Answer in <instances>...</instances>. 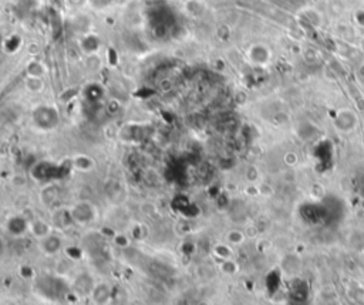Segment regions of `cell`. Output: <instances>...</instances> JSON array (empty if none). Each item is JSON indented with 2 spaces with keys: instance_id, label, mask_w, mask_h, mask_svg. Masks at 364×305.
Here are the masks:
<instances>
[{
  "instance_id": "7c38bea8",
  "label": "cell",
  "mask_w": 364,
  "mask_h": 305,
  "mask_svg": "<svg viewBox=\"0 0 364 305\" xmlns=\"http://www.w3.org/2000/svg\"><path fill=\"white\" fill-rule=\"evenodd\" d=\"M226 240H228V243L231 246H238V244H241L245 240V236H243L242 231L231 230L228 233V236H226Z\"/></svg>"
},
{
  "instance_id": "ba28073f",
  "label": "cell",
  "mask_w": 364,
  "mask_h": 305,
  "mask_svg": "<svg viewBox=\"0 0 364 305\" xmlns=\"http://www.w3.org/2000/svg\"><path fill=\"white\" fill-rule=\"evenodd\" d=\"M248 56H249V60H252L255 64L262 65L269 61V58H271V50L268 48V46H265V44H255V46L249 48Z\"/></svg>"
},
{
  "instance_id": "3957f363",
  "label": "cell",
  "mask_w": 364,
  "mask_h": 305,
  "mask_svg": "<svg viewBox=\"0 0 364 305\" xmlns=\"http://www.w3.org/2000/svg\"><path fill=\"white\" fill-rule=\"evenodd\" d=\"M4 233L13 239H21L30 234V219L24 214L14 213L4 220Z\"/></svg>"
},
{
  "instance_id": "277c9868",
  "label": "cell",
  "mask_w": 364,
  "mask_h": 305,
  "mask_svg": "<svg viewBox=\"0 0 364 305\" xmlns=\"http://www.w3.org/2000/svg\"><path fill=\"white\" fill-rule=\"evenodd\" d=\"M37 243L40 253L47 257H54L64 249V239L58 230H53L50 234H47L46 237L37 240Z\"/></svg>"
},
{
  "instance_id": "9c48e42d",
  "label": "cell",
  "mask_w": 364,
  "mask_h": 305,
  "mask_svg": "<svg viewBox=\"0 0 364 305\" xmlns=\"http://www.w3.org/2000/svg\"><path fill=\"white\" fill-rule=\"evenodd\" d=\"M356 124H357V118H356L355 112L349 111V110H343L339 112L336 118V127L340 131H352L355 130Z\"/></svg>"
},
{
  "instance_id": "4fadbf2b",
  "label": "cell",
  "mask_w": 364,
  "mask_h": 305,
  "mask_svg": "<svg viewBox=\"0 0 364 305\" xmlns=\"http://www.w3.org/2000/svg\"><path fill=\"white\" fill-rule=\"evenodd\" d=\"M215 253L218 254V257H221L222 260L231 259V254H232L229 246H226V244H218L216 249H215Z\"/></svg>"
},
{
  "instance_id": "5bb4252c",
  "label": "cell",
  "mask_w": 364,
  "mask_h": 305,
  "mask_svg": "<svg viewBox=\"0 0 364 305\" xmlns=\"http://www.w3.org/2000/svg\"><path fill=\"white\" fill-rule=\"evenodd\" d=\"M6 254H7V243L3 236H0V261L4 259Z\"/></svg>"
},
{
  "instance_id": "8992f818",
  "label": "cell",
  "mask_w": 364,
  "mask_h": 305,
  "mask_svg": "<svg viewBox=\"0 0 364 305\" xmlns=\"http://www.w3.org/2000/svg\"><path fill=\"white\" fill-rule=\"evenodd\" d=\"M50 222L53 224V227L58 231L67 230V229L74 226L68 207H60V209L54 210L50 216Z\"/></svg>"
},
{
  "instance_id": "5b68a950",
  "label": "cell",
  "mask_w": 364,
  "mask_h": 305,
  "mask_svg": "<svg viewBox=\"0 0 364 305\" xmlns=\"http://www.w3.org/2000/svg\"><path fill=\"white\" fill-rule=\"evenodd\" d=\"M90 298L94 305H108L112 298V288L108 283H95L90 293Z\"/></svg>"
},
{
  "instance_id": "30bf717a",
  "label": "cell",
  "mask_w": 364,
  "mask_h": 305,
  "mask_svg": "<svg viewBox=\"0 0 364 305\" xmlns=\"http://www.w3.org/2000/svg\"><path fill=\"white\" fill-rule=\"evenodd\" d=\"M73 167L78 172L87 173V172H91L95 167V162L93 157L87 156V155H77L73 157Z\"/></svg>"
},
{
  "instance_id": "8fae6325",
  "label": "cell",
  "mask_w": 364,
  "mask_h": 305,
  "mask_svg": "<svg viewBox=\"0 0 364 305\" xmlns=\"http://www.w3.org/2000/svg\"><path fill=\"white\" fill-rule=\"evenodd\" d=\"M26 87H27L28 91L31 93H40L43 90V81H41V77H30L26 80Z\"/></svg>"
},
{
  "instance_id": "52a82bcc",
  "label": "cell",
  "mask_w": 364,
  "mask_h": 305,
  "mask_svg": "<svg viewBox=\"0 0 364 305\" xmlns=\"http://www.w3.org/2000/svg\"><path fill=\"white\" fill-rule=\"evenodd\" d=\"M54 230L51 222H47L44 219H40V217H34V219H30V234L34 237V239H43L46 237L47 234H50L51 231Z\"/></svg>"
},
{
  "instance_id": "7a4b0ae2",
  "label": "cell",
  "mask_w": 364,
  "mask_h": 305,
  "mask_svg": "<svg viewBox=\"0 0 364 305\" xmlns=\"http://www.w3.org/2000/svg\"><path fill=\"white\" fill-rule=\"evenodd\" d=\"M58 112L56 108L48 107V105H40L33 111V122L38 130L50 131L54 130L58 125Z\"/></svg>"
},
{
  "instance_id": "6da1fadb",
  "label": "cell",
  "mask_w": 364,
  "mask_h": 305,
  "mask_svg": "<svg viewBox=\"0 0 364 305\" xmlns=\"http://www.w3.org/2000/svg\"><path fill=\"white\" fill-rule=\"evenodd\" d=\"M68 209L74 226L85 227L95 223V220L98 219V210L90 200H78L71 204Z\"/></svg>"
}]
</instances>
